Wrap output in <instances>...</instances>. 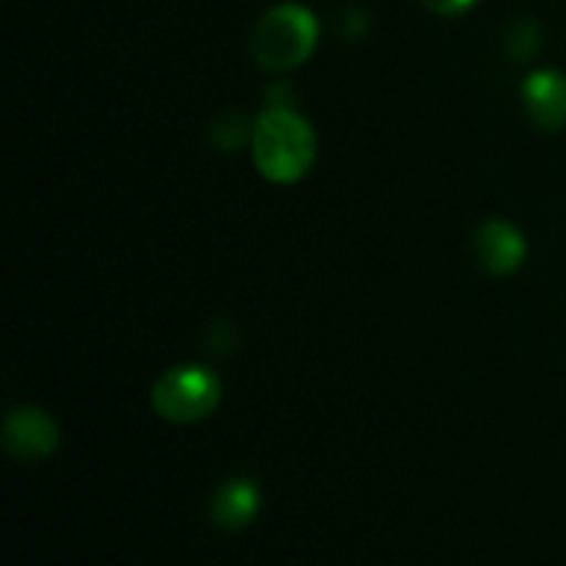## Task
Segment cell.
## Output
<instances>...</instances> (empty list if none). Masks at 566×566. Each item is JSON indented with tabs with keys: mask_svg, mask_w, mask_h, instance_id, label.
I'll return each instance as SVG.
<instances>
[{
	"mask_svg": "<svg viewBox=\"0 0 566 566\" xmlns=\"http://www.w3.org/2000/svg\"><path fill=\"white\" fill-rule=\"evenodd\" d=\"M318 142L307 119L287 105H271L252 127V155L260 175L271 182H296L313 169Z\"/></svg>",
	"mask_w": 566,
	"mask_h": 566,
	"instance_id": "6da1fadb",
	"label": "cell"
},
{
	"mask_svg": "<svg viewBox=\"0 0 566 566\" xmlns=\"http://www.w3.org/2000/svg\"><path fill=\"white\" fill-rule=\"evenodd\" d=\"M318 20L302 3H280L265 11L252 31V55L263 70L291 72L313 55Z\"/></svg>",
	"mask_w": 566,
	"mask_h": 566,
	"instance_id": "7a4b0ae2",
	"label": "cell"
},
{
	"mask_svg": "<svg viewBox=\"0 0 566 566\" xmlns=\"http://www.w3.org/2000/svg\"><path fill=\"white\" fill-rule=\"evenodd\" d=\"M221 401V379L205 365H180L155 381L153 407L169 423H197Z\"/></svg>",
	"mask_w": 566,
	"mask_h": 566,
	"instance_id": "3957f363",
	"label": "cell"
},
{
	"mask_svg": "<svg viewBox=\"0 0 566 566\" xmlns=\"http://www.w3.org/2000/svg\"><path fill=\"white\" fill-rule=\"evenodd\" d=\"M61 442V431L55 420L44 409L20 407L6 418L3 446L20 462H39L53 457Z\"/></svg>",
	"mask_w": 566,
	"mask_h": 566,
	"instance_id": "277c9868",
	"label": "cell"
},
{
	"mask_svg": "<svg viewBox=\"0 0 566 566\" xmlns=\"http://www.w3.org/2000/svg\"><path fill=\"white\" fill-rule=\"evenodd\" d=\"M475 260L495 276L514 274L525 260V238L509 221H484L475 232Z\"/></svg>",
	"mask_w": 566,
	"mask_h": 566,
	"instance_id": "5b68a950",
	"label": "cell"
},
{
	"mask_svg": "<svg viewBox=\"0 0 566 566\" xmlns=\"http://www.w3.org/2000/svg\"><path fill=\"white\" fill-rule=\"evenodd\" d=\"M523 105L542 130H562L566 125V75L539 70L525 77Z\"/></svg>",
	"mask_w": 566,
	"mask_h": 566,
	"instance_id": "8992f818",
	"label": "cell"
},
{
	"mask_svg": "<svg viewBox=\"0 0 566 566\" xmlns=\"http://www.w3.org/2000/svg\"><path fill=\"white\" fill-rule=\"evenodd\" d=\"M260 490L249 479H230L210 497V520L224 531H241L258 517Z\"/></svg>",
	"mask_w": 566,
	"mask_h": 566,
	"instance_id": "52a82bcc",
	"label": "cell"
},
{
	"mask_svg": "<svg viewBox=\"0 0 566 566\" xmlns=\"http://www.w3.org/2000/svg\"><path fill=\"white\" fill-rule=\"evenodd\" d=\"M210 133H213L216 144L221 149H235L238 144L247 142V122L235 111H221L213 125H210Z\"/></svg>",
	"mask_w": 566,
	"mask_h": 566,
	"instance_id": "ba28073f",
	"label": "cell"
},
{
	"mask_svg": "<svg viewBox=\"0 0 566 566\" xmlns=\"http://www.w3.org/2000/svg\"><path fill=\"white\" fill-rule=\"evenodd\" d=\"M536 48H539V28H536V22L520 20L509 28V33H506L509 55H514V59L523 61V59H528V55H534Z\"/></svg>",
	"mask_w": 566,
	"mask_h": 566,
	"instance_id": "9c48e42d",
	"label": "cell"
},
{
	"mask_svg": "<svg viewBox=\"0 0 566 566\" xmlns=\"http://www.w3.org/2000/svg\"><path fill=\"white\" fill-rule=\"evenodd\" d=\"M475 3H479V0H423L426 9L434 11V14H440V17L464 14V11L473 9Z\"/></svg>",
	"mask_w": 566,
	"mask_h": 566,
	"instance_id": "30bf717a",
	"label": "cell"
}]
</instances>
